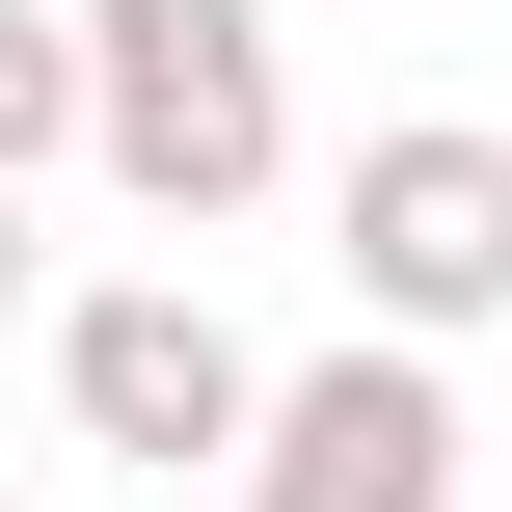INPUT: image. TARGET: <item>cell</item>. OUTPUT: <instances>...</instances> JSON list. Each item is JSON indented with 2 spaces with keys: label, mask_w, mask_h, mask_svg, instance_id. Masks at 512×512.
<instances>
[{
  "label": "cell",
  "mask_w": 512,
  "mask_h": 512,
  "mask_svg": "<svg viewBox=\"0 0 512 512\" xmlns=\"http://www.w3.org/2000/svg\"><path fill=\"white\" fill-rule=\"evenodd\" d=\"M27 162H81V27H54V0H0V189H27Z\"/></svg>",
  "instance_id": "5"
},
{
  "label": "cell",
  "mask_w": 512,
  "mask_h": 512,
  "mask_svg": "<svg viewBox=\"0 0 512 512\" xmlns=\"http://www.w3.org/2000/svg\"><path fill=\"white\" fill-rule=\"evenodd\" d=\"M54 405H81V459H243V405H270V351L189 297V270H108V297H54Z\"/></svg>",
  "instance_id": "3"
},
{
  "label": "cell",
  "mask_w": 512,
  "mask_h": 512,
  "mask_svg": "<svg viewBox=\"0 0 512 512\" xmlns=\"http://www.w3.org/2000/svg\"><path fill=\"white\" fill-rule=\"evenodd\" d=\"M243 512H459V378L351 324L324 378H270V405H243Z\"/></svg>",
  "instance_id": "4"
},
{
  "label": "cell",
  "mask_w": 512,
  "mask_h": 512,
  "mask_svg": "<svg viewBox=\"0 0 512 512\" xmlns=\"http://www.w3.org/2000/svg\"><path fill=\"white\" fill-rule=\"evenodd\" d=\"M0 512H27V486H0Z\"/></svg>",
  "instance_id": "7"
},
{
  "label": "cell",
  "mask_w": 512,
  "mask_h": 512,
  "mask_svg": "<svg viewBox=\"0 0 512 512\" xmlns=\"http://www.w3.org/2000/svg\"><path fill=\"white\" fill-rule=\"evenodd\" d=\"M324 270H351L378 351L512 324V135H486V108H378V135L324 162Z\"/></svg>",
  "instance_id": "2"
},
{
  "label": "cell",
  "mask_w": 512,
  "mask_h": 512,
  "mask_svg": "<svg viewBox=\"0 0 512 512\" xmlns=\"http://www.w3.org/2000/svg\"><path fill=\"white\" fill-rule=\"evenodd\" d=\"M54 27H81V162H108L162 243H216V216L297 189V54H270V0H54Z\"/></svg>",
  "instance_id": "1"
},
{
  "label": "cell",
  "mask_w": 512,
  "mask_h": 512,
  "mask_svg": "<svg viewBox=\"0 0 512 512\" xmlns=\"http://www.w3.org/2000/svg\"><path fill=\"white\" fill-rule=\"evenodd\" d=\"M27 297H54V270H27V189H0V324H27Z\"/></svg>",
  "instance_id": "6"
}]
</instances>
